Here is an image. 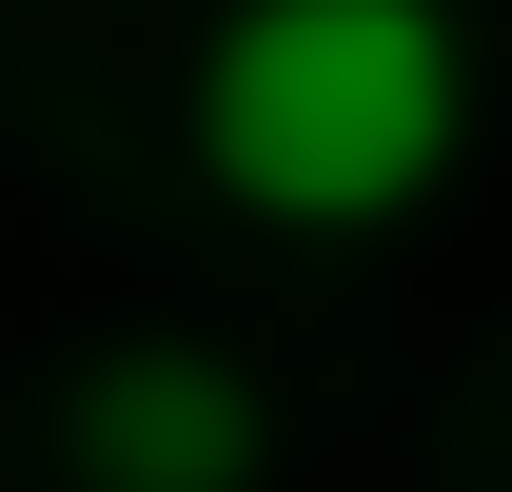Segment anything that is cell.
<instances>
[{
    "label": "cell",
    "instance_id": "obj_2",
    "mask_svg": "<svg viewBox=\"0 0 512 492\" xmlns=\"http://www.w3.org/2000/svg\"><path fill=\"white\" fill-rule=\"evenodd\" d=\"M60 473L79 492H256L276 473V414H256L237 355L119 335V355H79V394H60Z\"/></svg>",
    "mask_w": 512,
    "mask_h": 492
},
{
    "label": "cell",
    "instance_id": "obj_1",
    "mask_svg": "<svg viewBox=\"0 0 512 492\" xmlns=\"http://www.w3.org/2000/svg\"><path fill=\"white\" fill-rule=\"evenodd\" d=\"M453 0H237L197 40V178L256 237H394L453 178Z\"/></svg>",
    "mask_w": 512,
    "mask_h": 492
}]
</instances>
